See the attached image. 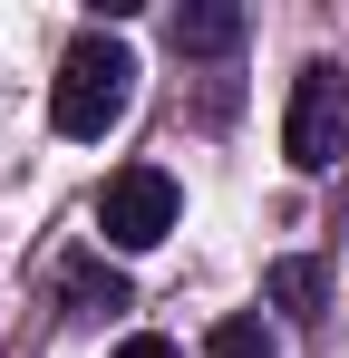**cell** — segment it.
Segmentation results:
<instances>
[{"label": "cell", "mask_w": 349, "mask_h": 358, "mask_svg": "<svg viewBox=\"0 0 349 358\" xmlns=\"http://www.w3.org/2000/svg\"><path fill=\"white\" fill-rule=\"evenodd\" d=\"M272 300H282L291 320H320V271L310 262H272Z\"/></svg>", "instance_id": "obj_6"}, {"label": "cell", "mask_w": 349, "mask_h": 358, "mask_svg": "<svg viewBox=\"0 0 349 358\" xmlns=\"http://www.w3.org/2000/svg\"><path fill=\"white\" fill-rule=\"evenodd\" d=\"M282 155L301 165V175H330L349 155V78L330 59H310L301 78H291V107H282Z\"/></svg>", "instance_id": "obj_2"}, {"label": "cell", "mask_w": 349, "mask_h": 358, "mask_svg": "<svg viewBox=\"0 0 349 358\" xmlns=\"http://www.w3.org/2000/svg\"><path fill=\"white\" fill-rule=\"evenodd\" d=\"M107 358H174V339H156V329H136V339H116Z\"/></svg>", "instance_id": "obj_8"}, {"label": "cell", "mask_w": 349, "mask_h": 358, "mask_svg": "<svg viewBox=\"0 0 349 358\" xmlns=\"http://www.w3.org/2000/svg\"><path fill=\"white\" fill-rule=\"evenodd\" d=\"M174 213H184V194H174L165 165H116L107 194H97V233H107L116 252H156V242L174 233Z\"/></svg>", "instance_id": "obj_3"}, {"label": "cell", "mask_w": 349, "mask_h": 358, "mask_svg": "<svg viewBox=\"0 0 349 358\" xmlns=\"http://www.w3.org/2000/svg\"><path fill=\"white\" fill-rule=\"evenodd\" d=\"M165 39L184 59H224V49H242V10H233V0H184L165 20Z\"/></svg>", "instance_id": "obj_4"}, {"label": "cell", "mask_w": 349, "mask_h": 358, "mask_svg": "<svg viewBox=\"0 0 349 358\" xmlns=\"http://www.w3.org/2000/svg\"><path fill=\"white\" fill-rule=\"evenodd\" d=\"M204 358H282V339L252 320V310H233V320H214V339H204Z\"/></svg>", "instance_id": "obj_5"}, {"label": "cell", "mask_w": 349, "mask_h": 358, "mask_svg": "<svg viewBox=\"0 0 349 358\" xmlns=\"http://www.w3.org/2000/svg\"><path fill=\"white\" fill-rule=\"evenodd\" d=\"M68 300H78V310H126V281H116V271H97V262H88V271H78V281H68Z\"/></svg>", "instance_id": "obj_7"}, {"label": "cell", "mask_w": 349, "mask_h": 358, "mask_svg": "<svg viewBox=\"0 0 349 358\" xmlns=\"http://www.w3.org/2000/svg\"><path fill=\"white\" fill-rule=\"evenodd\" d=\"M126 107H136V49H126L116 29H88V39L58 59V78H49V126L88 145V136H107Z\"/></svg>", "instance_id": "obj_1"}]
</instances>
